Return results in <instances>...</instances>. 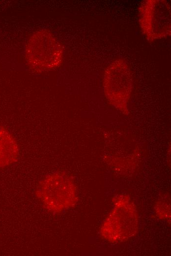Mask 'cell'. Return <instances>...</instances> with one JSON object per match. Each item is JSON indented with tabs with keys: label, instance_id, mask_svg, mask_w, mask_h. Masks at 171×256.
Instances as JSON below:
<instances>
[{
	"label": "cell",
	"instance_id": "cell-1",
	"mask_svg": "<svg viewBox=\"0 0 171 256\" xmlns=\"http://www.w3.org/2000/svg\"><path fill=\"white\" fill-rule=\"evenodd\" d=\"M36 195L45 209L53 213H59L73 207L77 200L74 181L62 172L45 176L38 186Z\"/></svg>",
	"mask_w": 171,
	"mask_h": 256
},
{
	"label": "cell",
	"instance_id": "cell-2",
	"mask_svg": "<svg viewBox=\"0 0 171 256\" xmlns=\"http://www.w3.org/2000/svg\"><path fill=\"white\" fill-rule=\"evenodd\" d=\"M60 44L54 36L46 30L35 32L26 48V58L33 71L43 72L58 67L62 60Z\"/></svg>",
	"mask_w": 171,
	"mask_h": 256
},
{
	"label": "cell",
	"instance_id": "cell-3",
	"mask_svg": "<svg viewBox=\"0 0 171 256\" xmlns=\"http://www.w3.org/2000/svg\"><path fill=\"white\" fill-rule=\"evenodd\" d=\"M165 1H148L140 10V22L147 37L158 38L170 33V9Z\"/></svg>",
	"mask_w": 171,
	"mask_h": 256
},
{
	"label": "cell",
	"instance_id": "cell-4",
	"mask_svg": "<svg viewBox=\"0 0 171 256\" xmlns=\"http://www.w3.org/2000/svg\"><path fill=\"white\" fill-rule=\"evenodd\" d=\"M112 64L106 72L104 86L106 96L111 103L122 110L126 105L131 89L130 74L125 65Z\"/></svg>",
	"mask_w": 171,
	"mask_h": 256
},
{
	"label": "cell",
	"instance_id": "cell-5",
	"mask_svg": "<svg viewBox=\"0 0 171 256\" xmlns=\"http://www.w3.org/2000/svg\"><path fill=\"white\" fill-rule=\"evenodd\" d=\"M134 210V208L131 205L120 221L116 210L115 208L114 209L104 222L101 230L103 232L106 231V233L103 234L107 239L112 241H122L133 235L137 224L136 213L128 216Z\"/></svg>",
	"mask_w": 171,
	"mask_h": 256
},
{
	"label": "cell",
	"instance_id": "cell-6",
	"mask_svg": "<svg viewBox=\"0 0 171 256\" xmlns=\"http://www.w3.org/2000/svg\"><path fill=\"white\" fill-rule=\"evenodd\" d=\"M19 146L14 135L0 126V168L13 165L18 160Z\"/></svg>",
	"mask_w": 171,
	"mask_h": 256
}]
</instances>
